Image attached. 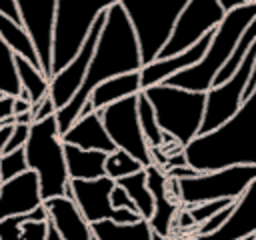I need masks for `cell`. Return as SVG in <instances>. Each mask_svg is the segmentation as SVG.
I'll return each mask as SVG.
<instances>
[{
    "label": "cell",
    "instance_id": "43",
    "mask_svg": "<svg viewBox=\"0 0 256 240\" xmlns=\"http://www.w3.org/2000/svg\"><path fill=\"white\" fill-rule=\"evenodd\" d=\"M14 118V124H32V112H24V114H18V116H12Z\"/></svg>",
    "mask_w": 256,
    "mask_h": 240
},
{
    "label": "cell",
    "instance_id": "39",
    "mask_svg": "<svg viewBox=\"0 0 256 240\" xmlns=\"http://www.w3.org/2000/svg\"><path fill=\"white\" fill-rule=\"evenodd\" d=\"M30 108H32V104H30V100H26V98H12V116H18V114H24V112H30Z\"/></svg>",
    "mask_w": 256,
    "mask_h": 240
},
{
    "label": "cell",
    "instance_id": "31",
    "mask_svg": "<svg viewBox=\"0 0 256 240\" xmlns=\"http://www.w3.org/2000/svg\"><path fill=\"white\" fill-rule=\"evenodd\" d=\"M140 170H144V166H142L138 160H134L130 154H126L124 150H118V148H116L114 152L106 154L104 174H106L108 178H112L114 182L120 180V178L130 176V174H136V172H140Z\"/></svg>",
    "mask_w": 256,
    "mask_h": 240
},
{
    "label": "cell",
    "instance_id": "4",
    "mask_svg": "<svg viewBox=\"0 0 256 240\" xmlns=\"http://www.w3.org/2000/svg\"><path fill=\"white\" fill-rule=\"evenodd\" d=\"M152 104L156 122L164 136L172 138L180 148L188 146L200 132L206 94L156 84L142 90Z\"/></svg>",
    "mask_w": 256,
    "mask_h": 240
},
{
    "label": "cell",
    "instance_id": "33",
    "mask_svg": "<svg viewBox=\"0 0 256 240\" xmlns=\"http://www.w3.org/2000/svg\"><path fill=\"white\" fill-rule=\"evenodd\" d=\"M234 200H214V202H202V204H196V206H188L186 210H188V214H190V218H192V222H194V226L198 228L200 224H204L208 218H212L216 212H220L222 208H226V206H230ZM194 228V230H196Z\"/></svg>",
    "mask_w": 256,
    "mask_h": 240
},
{
    "label": "cell",
    "instance_id": "11",
    "mask_svg": "<svg viewBox=\"0 0 256 240\" xmlns=\"http://www.w3.org/2000/svg\"><path fill=\"white\" fill-rule=\"evenodd\" d=\"M254 62H256V42L246 52V56L240 60L238 70L224 84L212 86L206 92V106H204V116H202L198 136L216 130L218 126L228 122L238 112L240 104L244 102V90H246Z\"/></svg>",
    "mask_w": 256,
    "mask_h": 240
},
{
    "label": "cell",
    "instance_id": "7",
    "mask_svg": "<svg viewBox=\"0 0 256 240\" xmlns=\"http://www.w3.org/2000/svg\"><path fill=\"white\" fill-rule=\"evenodd\" d=\"M188 0H118L140 48L142 66L156 60Z\"/></svg>",
    "mask_w": 256,
    "mask_h": 240
},
{
    "label": "cell",
    "instance_id": "29",
    "mask_svg": "<svg viewBox=\"0 0 256 240\" xmlns=\"http://www.w3.org/2000/svg\"><path fill=\"white\" fill-rule=\"evenodd\" d=\"M136 112H138L140 130H142V136H144L148 148L150 150H158L164 144V134H162V130H160V126L156 122L152 104L148 102V98L144 96V92H140L136 96Z\"/></svg>",
    "mask_w": 256,
    "mask_h": 240
},
{
    "label": "cell",
    "instance_id": "13",
    "mask_svg": "<svg viewBox=\"0 0 256 240\" xmlns=\"http://www.w3.org/2000/svg\"><path fill=\"white\" fill-rule=\"evenodd\" d=\"M104 20H106V12H102L96 18V22L92 24V28H90L88 36L84 38V42H82L80 50L76 52V56L60 72H56L48 80V96H50V100H52L56 110L66 106L72 100V96L78 92V88L82 86L84 76L88 72V64L92 60V54H94V48H96V42H98V36L102 32Z\"/></svg>",
    "mask_w": 256,
    "mask_h": 240
},
{
    "label": "cell",
    "instance_id": "23",
    "mask_svg": "<svg viewBox=\"0 0 256 240\" xmlns=\"http://www.w3.org/2000/svg\"><path fill=\"white\" fill-rule=\"evenodd\" d=\"M64 162L70 180H96L106 176L104 162L106 154L98 150H82L70 144H64Z\"/></svg>",
    "mask_w": 256,
    "mask_h": 240
},
{
    "label": "cell",
    "instance_id": "19",
    "mask_svg": "<svg viewBox=\"0 0 256 240\" xmlns=\"http://www.w3.org/2000/svg\"><path fill=\"white\" fill-rule=\"evenodd\" d=\"M42 204L46 208L48 222L58 230V234L64 240H90L92 238L90 224L84 220L78 206L70 198L56 196V198L44 200Z\"/></svg>",
    "mask_w": 256,
    "mask_h": 240
},
{
    "label": "cell",
    "instance_id": "44",
    "mask_svg": "<svg viewBox=\"0 0 256 240\" xmlns=\"http://www.w3.org/2000/svg\"><path fill=\"white\" fill-rule=\"evenodd\" d=\"M150 240H170V238H164V236H158V234H150Z\"/></svg>",
    "mask_w": 256,
    "mask_h": 240
},
{
    "label": "cell",
    "instance_id": "16",
    "mask_svg": "<svg viewBox=\"0 0 256 240\" xmlns=\"http://www.w3.org/2000/svg\"><path fill=\"white\" fill-rule=\"evenodd\" d=\"M42 204L38 176L32 170L0 184V220L22 216Z\"/></svg>",
    "mask_w": 256,
    "mask_h": 240
},
{
    "label": "cell",
    "instance_id": "14",
    "mask_svg": "<svg viewBox=\"0 0 256 240\" xmlns=\"http://www.w3.org/2000/svg\"><path fill=\"white\" fill-rule=\"evenodd\" d=\"M20 24L28 32L34 50L38 54L40 70L50 80L52 78V30L56 0H14Z\"/></svg>",
    "mask_w": 256,
    "mask_h": 240
},
{
    "label": "cell",
    "instance_id": "21",
    "mask_svg": "<svg viewBox=\"0 0 256 240\" xmlns=\"http://www.w3.org/2000/svg\"><path fill=\"white\" fill-rule=\"evenodd\" d=\"M46 208L40 204L28 214L0 220V240H44L46 238Z\"/></svg>",
    "mask_w": 256,
    "mask_h": 240
},
{
    "label": "cell",
    "instance_id": "10",
    "mask_svg": "<svg viewBox=\"0 0 256 240\" xmlns=\"http://www.w3.org/2000/svg\"><path fill=\"white\" fill-rule=\"evenodd\" d=\"M136 96L122 98L98 110V116L114 148L124 150L126 154H130L134 160H138L146 168L152 164V152L140 130L138 112H136Z\"/></svg>",
    "mask_w": 256,
    "mask_h": 240
},
{
    "label": "cell",
    "instance_id": "35",
    "mask_svg": "<svg viewBox=\"0 0 256 240\" xmlns=\"http://www.w3.org/2000/svg\"><path fill=\"white\" fill-rule=\"evenodd\" d=\"M30 112H32V122H40V120H44V118H48V116H54V114H56V108H54L50 96H46V98H42L38 104H34V106L30 108Z\"/></svg>",
    "mask_w": 256,
    "mask_h": 240
},
{
    "label": "cell",
    "instance_id": "40",
    "mask_svg": "<svg viewBox=\"0 0 256 240\" xmlns=\"http://www.w3.org/2000/svg\"><path fill=\"white\" fill-rule=\"evenodd\" d=\"M12 116V96H2L0 98V122Z\"/></svg>",
    "mask_w": 256,
    "mask_h": 240
},
{
    "label": "cell",
    "instance_id": "50",
    "mask_svg": "<svg viewBox=\"0 0 256 240\" xmlns=\"http://www.w3.org/2000/svg\"><path fill=\"white\" fill-rule=\"evenodd\" d=\"M0 184H2V182H0Z\"/></svg>",
    "mask_w": 256,
    "mask_h": 240
},
{
    "label": "cell",
    "instance_id": "2",
    "mask_svg": "<svg viewBox=\"0 0 256 240\" xmlns=\"http://www.w3.org/2000/svg\"><path fill=\"white\" fill-rule=\"evenodd\" d=\"M186 164L198 172L228 166H256V88L238 112L216 130L196 136L182 148Z\"/></svg>",
    "mask_w": 256,
    "mask_h": 240
},
{
    "label": "cell",
    "instance_id": "20",
    "mask_svg": "<svg viewBox=\"0 0 256 240\" xmlns=\"http://www.w3.org/2000/svg\"><path fill=\"white\" fill-rule=\"evenodd\" d=\"M60 140H62V144H70V146H76V148H82V150H98V152H104V154H110V152L116 150L112 140L108 138L104 126H102V120H100L98 112L82 114L60 136Z\"/></svg>",
    "mask_w": 256,
    "mask_h": 240
},
{
    "label": "cell",
    "instance_id": "6",
    "mask_svg": "<svg viewBox=\"0 0 256 240\" xmlns=\"http://www.w3.org/2000/svg\"><path fill=\"white\" fill-rule=\"evenodd\" d=\"M118 0H56L52 30V76L80 50L96 18Z\"/></svg>",
    "mask_w": 256,
    "mask_h": 240
},
{
    "label": "cell",
    "instance_id": "24",
    "mask_svg": "<svg viewBox=\"0 0 256 240\" xmlns=\"http://www.w3.org/2000/svg\"><path fill=\"white\" fill-rule=\"evenodd\" d=\"M0 38L2 42L12 50V54L22 56L24 60H28L32 66H36L40 70V62H38V54L34 50V44L28 36V32L24 30L22 24L6 18L0 14Z\"/></svg>",
    "mask_w": 256,
    "mask_h": 240
},
{
    "label": "cell",
    "instance_id": "1",
    "mask_svg": "<svg viewBox=\"0 0 256 240\" xmlns=\"http://www.w3.org/2000/svg\"><path fill=\"white\" fill-rule=\"evenodd\" d=\"M142 68V58H140V48L136 34L122 10V6L116 2L106 10V20L102 26V32L98 36L92 60L88 64V72L84 76L82 86L78 92L72 96V100L56 110V126L58 134L62 136L80 116V110L84 104L90 100L92 90L120 74L128 72H138Z\"/></svg>",
    "mask_w": 256,
    "mask_h": 240
},
{
    "label": "cell",
    "instance_id": "5",
    "mask_svg": "<svg viewBox=\"0 0 256 240\" xmlns=\"http://www.w3.org/2000/svg\"><path fill=\"white\" fill-rule=\"evenodd\" d=\"M24 158L28 170L38 176L42 202L64 196L70 178L64 162V144L60 140L54 116L30 124L28 140L24 144Z\"/></svg>",
    "mask_w": 256,
    "mask_h": 240
},
{
    "label": "cell",
    "instance_id": "3",
    "mask_svg": "<svg viewBox=\"0 0 256 240\" xmlns=\"http://www.w3.org/2000/svg\"><path fill=\"white\" fill-rule=\"evenodd\" d=\"M254 18H256V2H248V4H244L240 8H234L232 12L224 14L222 22L212 32L210 44H208L206 54L202 56V60L198 64H194V66L170 76L162 84L174 86V88H182V90H188V92L206 94L212 88L218 70L230 58L240 34L244 32V28Z\"/></svg>",
    "mask_w": 256,
    "mask_h": 240
},
{
    "label": "cell",
    "instance_id": "18",
    "mask_svg": "<svg viewBox=\"0 0 256 240\" xmlns=\"http://www.w3.org/2000/svg\"><path fill=\"white\" fill-rule=\"evenodd\" d=\"M210 38H212V32L204 34L196 44H192L182 54H176L172 58H158V60L142 66L140 68V88L146 90L150 86L162 84L170 76H174V74H178V72H182V70L198 64L202 60V56L206 54V48L210 44Z\"/></svg>",
    "mask_w": 256,
    "mask_h": 240
},
{
    "label": "cell",
    "instance_id": "37",
    "mask_svg": "<svg viewBox=\"0 0 256 240\" xmlns=\"http://www.w3.org/2000/svg\"><path fill=\"white\" fill-rule=\"evenodd\" d=\"M0 14L20 24V14H18V8H16L14 0H0Z\"/></svg>",
    "mask_w": 256,
    "mask_h": 240
},
{
    "label": "cell",
    "instance_id": "36",
    "mask_svg": "<svg viewBox=\"0 0 256 240\" xmlns=\"http://www.w3.org/2000/svg\"><path fill=\"white\" fill-rule=\"evenodd\" d=\"M110 204H112V208H128V210L136 212L132 200L128 198V194H126L116 182H114V188H112V192H110ZM136 214H138V212H136Z\"/></svg>",
    "mask_w": 256,
    "mask_h": 240
},
{
    "label": "cell",
    "instance_id": "34",
    "mask_svg": "<svg viewBox=\"0 0 256 240\" xmlns=\"http://www.w3.org/2000/svg\"><path fill=\"white\" fill-rule=\"evenodd\" d=\"M28 132H30V126L28 124H14L12 126V132L8 136V142L4 146V154L14 152L18 148H24V144L28 140Z\"/></svg>",
    "mask_w": 256,
    "mask_h": 240
},
{
    "label": "cell",
    "instance_id": "25",
    "mask_svg": "<svg viewBox=\"0 0 256 240\" xmlns=\"http://www.w3.org/2000/svg\"><path fill=\"white\" fill-rule=\"evenodd\" d=\"M92 236L96 240H150L148 220H138L132 224H116L112 220H100L90 224Z\"/></svg>",
    "mask_w": 256,
    "mask_h": 240
},
{
    "label": "cell",
    "instance_id": "49",
    "mask_svg": "<svg viewBox=\"0 0 256 240\" xmlns=\"http://www.w3.org/2000/svg\"><path fill=\"white\" fill-rule=\"evenodd\" d=\"M0 98H2V94H0Z\"/></svg>",
    "mask_w": 256,
    "mask_h": 240
},
{
    "label": "cell",
    "instance_id": "27",
    "mask_svg": "<svg viewBox=\"0 0 256 240\" xmlns=\"http://www.w3.org/2000/svg\"><path fill=\"white\" fill-rule=\"evenodd\" d=\"M116 184L128 194V198L132 200L138 216L142 220H150L152 212H154V200H152V194L146 186V174L144 170L136 172V174H130L126 178H120L116 180Z\"/></svg>",
    "mask_w": 256,
    "mask_h": 240
},
{
    "label": "cell",
    "instance_id": "48",
    "mask_svg": "<svg viewBox=\"0 0 256 240\" xmlns=\"http://www.w3.org/2000/svg\"><path fill=\"white\" fill-rule=\"evenodd\" d=\"M244 240H252V238H244Z\"/></svg>",
    "mask_w": 256,
    "mask_h": 240
},
{
    "label": "cell",
    "instance_id": "30",
    "mask_svg": "<svg viewBox=\"0 0 256 240\" xmlns=\"http://www.w3.org/2000/svg\"><path fill=\"white\" fill-rule=\"evenodd\" d=\"M20 82L14 68V54L0 38V94L2 96H20Z\"/></svg>",
    "mask_w": 256,
    "mask_h": 240
},
{
    "label": "cell",
    "instance_id": "28",
    "mask_svg": "<svg viewBox=\"0 0 256 240\" xmlns=\"http://www.w3.org/2000/svg\"><path fill=\"white\" fill-rule=\"evenodd\" d=\"M254 42H256V18H254V20L244 28V32L240 34V38H238V42H236V46H234L230 58H228V60L224 62V66L218 70V74H216L212 86H220V84H224V82L238 70L240 60L246 56V52L252 48Z\"/></svg>",
    "mask_w": 256,
    "mask_h": 240
},
{
    "label": "cell",
    "instance_id": "8",
    "mask_svg": "<svg viewBox=\"0 0 256 240\" xmlns=\"http://www.w3.org/2000/svg\"><path fill=\"white\" fill-rule=\"evenodd\" d=\"M256 180V166H228L176 180V200L182 208L214 200H238Z\"/></svg>",
    "mask_w": 256,
    "mask_h": 240
},
{
    "label": "cell",
    "instance_id": "42",
    "mask_svg": "<svg viewBox=\"0 0 256 240\" xmlns=\"http://www.w3.org/2000/svg\"><path fill=\"white\" fill-rule=\"evenodd\" d=\"M44 240H64V238L58 234V230H56L48 220H46V238H44Z\"/></svg>",
    "mask_w": 256,
    "mask_h": 240
},
{
    "label": "cell",
    "instance_id": "38",
    "mask_svg": "<svg viewBox=\"0 0 256 240\" xmlns=\"http://www.w3.org/2000/svg\"><path fill=\"white\" fill-rule=\"evenodd\" d=\"M12 126H14V118H12V116L0 122V156L4 154V146H6V142H8V136H10V132H12Z\"/></svg>",
    "mask_w": 256,
    "mask_h": 240
},
{
    "label": "cell",
    "instance_id": "32",
    "mask_svg": "<svg viewBox=\"0 0 256 240\" xmlns=\"http://www.w3.org/2000/svg\"><path fill=\"white\" fill-rule=\"evenodd\" d=\"M26 170H28V166H26V158H24V148H18L14 152L0 156V182L16 178L18 174H22Z\"/></svg>",
    "mask_w": 256,
    "mask_h": 240
},
{
    "label": "cell",
    "instance_id": "45",
    "mask_svg": "<svg viewBox=\"0 0 256 240\" xmlns=\"http://www.w3.org/2000/svg\"><path fill=\"white\" fill-rule=\"evenodd\" d=\"M182 240H194V238H192V236H186V238H182Z\"/></svg>",
    "mask_w": 256,
    "mask_h": 240
},
{
    "label": "cell",
    "instance_id": "12",
    "mask_svg": "<svg viewBox=\"0 0 256 240\" xmlns=\"http://www.w3.org/2000/svg\"><path fill=\"white\" fill-rule=\"evenodd\" d=\"M112 188H114V180L108 176L96 180H70L64 196L78 206L80 214L88 224L100 220H112L116 224H132L142 220L136 212L128 208H112L110 204Z\"/></svg>",
    "mask_w": 256,
    "mask_h": 240
},
{
    "label": "cell",
    "instance_id": "47",
    "mask_svg": "<svg viewBox=\"0 0 256 240\" xmlns=\"http://www.w3.org/2000/svg\"><path fill=\"white\" fill-rule=\"evenodd\" d=\"M90 240H96V238H94V236H92V238H90Z\"/></svg>",
    "mask_w": 256,
    "mask_h": 240
},
{
    "label": "cell",
    "instance_id": "9",
    "mask_svg": "<svg viewBox=\"0 0 256 240\" xmlns=\"http://www.w3.org/2000/svg\"><path fill=\"white\" fill-rule=\"evenodd\" d=\"M224 18V10L220 8L218 0H188L182 12L178 14L174 28L158 52V58H172L182 54L192 44H196L204 34L214 32Z\"/></svg>",
    "mask_w": 256,
    "mask_h": 240
},
{
    "label": "cell",
    "instance_id": "15",
    "mask_svg": "<svg viewBox=\"0 0 256 240\" xmlns=\"http://www.w3.org/2000/svg\"><path fill=\"white\" fill-rule=\"evenodd\" d=\"M146 174V186L154 200V212L148 220L150 230L158 236L170 238L174 230V220L178 216V210L182 208L180 202H176L168 192V176L158 164H150L144 168Z\"/></svg>",
    "mask_w": 256,
    "mask_h": 240
},
{
    "label": "cell",
    "instance_id": "26",
    "mask_svg": "<svg viewBox=\"0 0 256 240\" xmlns=\"http://www.w3.org/2000/svg\"><path fill=\"white\" fill-rule=\"evenodd\" d=\"M14 68H16L20 88L28 94L32 106L48 96V78L42 74V70H38L28 60H24L22 56H16V54H14Z\"/></svg>",
    "mask_w": 256,
    "mask_h": 240
},
{
    "label": "cell",
    "instance_id": "22",
    "mask_svg": "<svg viewBox=\"0 0 256 240\" xmlns=\"http://www.w3.org/2000/svg\"><path fill=\"white\" fill-rule=\"evenodd\" d=\"M142 88H140V70L138 72H128V74H120V76H114L102 84H98L92 94H90V104L92 108L98 112L122 98H128V96H136L140 94Z\"/></svg>",
    "mask_w": 256,
    "mask_h": 240
},
{
    "label": "cell",
    "instance_id": "41",
    "mask_svg": "<svg viewBox=\"0 0 256 240\" xmlns=\"http://www.w3.org/2000/svg\"><path fill=\"white\" fill-rule=\"evenodd\" d=\"M218 4H220V8L224 10V14H228V12H232L234 8H240V6L248 4V0H218Z\"/></svg>",
    "mask_w": 256,
    "mask_h": 240
},
{
    "label": "cell",
    "instance_id": "46",
    "mask_svg": "<svg viewBox=\"0 0 256 240\" xmlns=\"http://www.w3.org/2000/svg\"><path fill=\"white\" fill-rule=\"evenodd\" d=\"M252 240H256V234H254V236H252Z\"/></svg>",
    "mask_w": 256,
    "mask_h": 240
},
{
    "label": "cell",
    "instance_id": "17",
    "mask_svg": "<svg viewBox=\"0 0 256 240\" xmlns=\"http://www.w3.org/2000/svg\"><path fill=\"white\" fill-rule=\"evenodd\" d=\"M256 234V180L234 200V208L226 222L208 236H198L194 240H244Z\"/></svg>",
    "mask_w": 256,
    "mask_h": 240
}]
</instances>
